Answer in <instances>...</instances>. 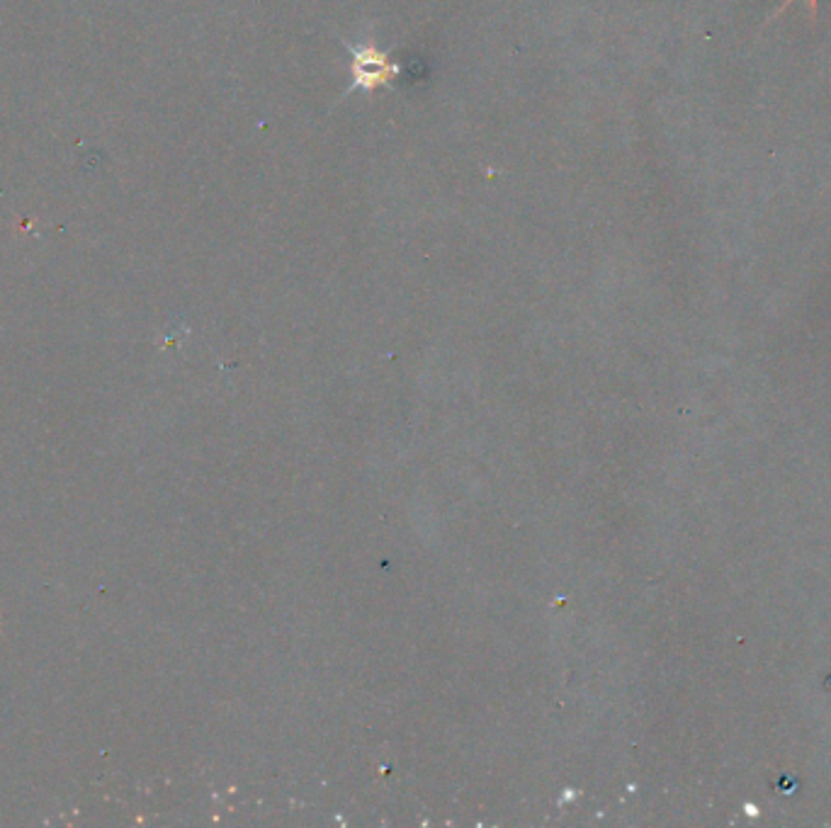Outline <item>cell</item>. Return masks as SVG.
Returning a JSON list of instances; mask_svg holds the SVG:
<instances>
[{
	"label": "cell",
	"instance_id": "1",
	"mask_svg": "<svg viewBox=\"0 0 831 828\" xmlns=\"http://www.w3.org/2000/svg\"><path fill=\"white\" fill-rule=\"evenodd\" d=\"M343 44H346L350 56H353V61H350L353 83H350L346 98L353 93H370V90L377 88H394V81L401 76L404 68H401V64H397L387 51L372 42L370 30L365 32V37L358 39V44L348 42V39H343Z\"/></svg>",
	"mask_w": 831,
	"mask_h": 828
},
{
	"label": "cell",
	"instance_id": "2",
	"mask_svg": "<svg viewBox=\"0 0 831 828\" xmlns=\"http://www.w3.org/2000/svg\"><path fill=\"white\" fill-rule=\"evenodd\" d=\"M793 3H795V0H785V3L780 5V8L776 10V17H778V15H783V10L788 8V5H793ZM817 3H819V0H807V5H810V15H812V20H814V17H817Z\"/></svg>",
	"mask_w": 831,
	"mask_h": 828
}]
</instances>
